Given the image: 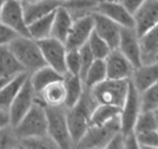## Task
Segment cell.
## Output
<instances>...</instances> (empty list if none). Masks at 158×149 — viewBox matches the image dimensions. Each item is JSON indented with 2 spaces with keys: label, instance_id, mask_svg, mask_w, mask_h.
Returning <instances> with one entry per match:
<instances>
[{
  "label": "cell",
  "instance_id": "obj_12",
  "mask_svg": "<svg viewBox=\"0 0 158 149\" xmlns=\"http://www.w3.org/2000/svg\"><path fill=\"white\" fill-rule=\"evenodd\" d=\"M117 50L130 60V63L135 66V69L142 65L139 37L133 27H122Z\"/></svg>",
  "mask_w": 158,
  "mask_h": 149
},
{
  "label": "cell",
  "instance_id": "obj_40",
  "mask_svg": "<svg viewBox=\"0 0 158 149\" xmlns=\"http://www.w3.org/2000/svg\"><path fill=\"white\" fill-rule=\"evenodd\" d=\"M144 1L145 0H122L120 2L124 5V7H125L129 12L131 13V14H133Z\"/></svg>",
  "mask_w": 158,
  "mask_h": 149
},
{
  "label": "cell",
  "instance_id": "obj_41",
  "mask_svg": "<svg viewBox=\"0 0 158 149\" xmlns=\"http://www.w3.org/2000/svg\"><path fill=\"white\" fill-rule=\"evenodd\" d=\"M8 125H11V123H10V115H8V110L0 109V128L8 127Z\"/></svg>",
  "mask_w": 158,
  "mask_h": 149
},
{
  "label": "cell",
  "instance_id": "obj_37",
  "mask_svg": "<svg viewBox=\"0 0 158 149\" xmlns=\"http://www.w3.org/2000/svg\"><path fill=\"white\" fill-rule=\"evenodd\" d=\"M19 34L0 21V45H8Z\"/></svg>",
  "mask_w": 158,
  "mask_h": 149
},
{
  "label": "cell",
  "instance_id": "obj_46",
  "mask_svg": "<svg viewBox=\"0 0 158 149\" xmlns=\"http://www.w3.org/2000/svg\"><path fill=\"white\" fill-rule=\"evenodd\" d=\"M156 115H157V122H158V110H156ZM157 129H158V127H157Z\"/></svg>",
  "mask_w": 158,
  "mask_h": 149
},
{
  "label": "cell",
  "instance_id": "obj_45",
  "mask_svg": "<svg viewBox=\"0 0 158 149\" xmlns=\"http://www.w3.org/2000/svg\"><path fill=\"white\" fill-rule=\"evenodd\" d=\"M58 1H60V2L63 4V2H65V1H67V0H58Z\"/></svg>",
  "mask_w": 158,
  "mask_h": 149
},
{
  "label": "cell",
  "instance_id": "obj_18",
  "mask_svg": "<svg viewBox=\"0 0 158 149\" xmlns=\"http://www.w3.org/2000/svg\"><path fill=\"white\" fill-rule=\"evenodd\" d=\"M72 23L73 17L71 12L67 10V7L60 5L54 12L52 28H51V37L58 39L65 44V40L71 30Z\"/></svg>",
  "mask_w": 158,
  "mask_h": 149
},
{
  "label": "cell",
  "instance_id": "obj_26",
  "mask_svg": "<svg viewBox=\"0 0 158 149\" xmlns=\"http://www.w3.org/2000/svg\"><path fill=\"white\" fill-rule=\"evenodd\" d=\"M120 108L110 104H97L93 109L90 125H105L119 117Z\"/></svg>",
  "mask_w": 158,
  "mask_h": 149
},
{
  "label": "cell",
  "instance_id": "obj_31",
  "mask_svg": "<svg viewBox=\"0 0 158 149\" xmlns=\"http://www.w3.org/2000/svg\"><path fill=\"white\" fill-rule=\"evenodd\" d=\"M158 127L157 115L156 111H143L139 114L138 118L136 121L133 131L137 133H143V131H149V130H156Z\"/></svg>",
  "mask_w": 158,
  "mask_h": 149
},
{
  "label": "cell",
  "instance_id": "obj_29",
  "mask_svg": "<svg viewBox=\"0 0 158 149\" xmlns=\"http://www.w3.org/2000/svg\"><path fill=\"white\" fill-rule=\"evenodd\" d=\"M140 105L143 111L158 110V82L140 91Z\"/></svg>",
  "mask_w": 158,
  "mask_h": 149
},
{
  "label": "cell",
  "instance_id": "obj_16",
  "mask_svg": "<svg viewBox=\"0 0 158 149\" xmlns=\"http://www.w3.org/2000/svg\"><path fill=\"white\" fill-rule=\"evenodd\" d=\"M106 76L110 79H131L135 66L123 53L116 49L111 50L105 59Z\"/></svg>",
  "mask_w": 158,
  "mask_h": 149
},
{
  "label": "cell",
  "instance_id": "obj_24",
  "mask_svg": "<svg viewBox=\"0 0 158 149\" xmlns=\"http://www.w3.org/2000/svg\"><path fill=\"white\" fill-rule=\"evenodd\" d=\"M37 97L39 102L45 105H64L65 101L64 78L48 84L37 95Z\"/></svg>",
  "mask_w": 158,
  "mask_h": 149
},
{
  "label": "cell",
  "instance_id": "obj_4",
  "mask_svg": "<svg viewBox=\"0 0 158 149\" xmlns=\"http://www.w3.org/2000/svg\"><path fill=\"white\" fill-rule=\"evenodd\" d=\"M47 118V135L52 138L57 148L69 149L74 147L66 120L64 105H45Z\"/></svg>",
  "mask_w": 158,
  "mask_h": 149
},
{
  "label": "cell",
  "instance_id": "obj_21",
  "mask_svg": "<svg viewBox=\"0 0 158 149\" xmlns=\"http://www.w3.org/2000/svg\"><path fill=\"white\" fill-rule=\"evenodd\" d=\"M23 72L26 71L8 45H0V78L10 79Z\"/></svg>",
  "mask_w": 158,
  "mask_h": 149
},
{
  "label": "cell",
  "instance_id": "obj_9",
  "mask_svg": "<svg viewBox=\"0 0 158 149\" xmlns=\"http://www.w3.org/2000/svg\"><path fill=\"white\" fill-rule=\"evenodd\" d=\"M37 42L46 65L53 68L61 75H66L65 56L67 50L65 44L53 37H47Z\"/></svg>",
  "mask_w": 158,
  "mask_h": 149
},
{
  "label": "cell",
  "instance_id": "obj_17",
  "mask_svg": "<svg viewBox=\"0 0 158 149\" xmlns=\"http://www.w3.org/2000/svg\"><path fill=\"white\" fill-rule=\"evenodd\" d=\"M130 81L139 92L158 82V60L136 68Z\"/></svg>",
  "mask_w": 158,
  "mask_h": 149
},
{
  "label": "cell",
  "instance_id": "obj_3",
  "mask_svg": "<svg viewBox=\"0 0 158 149\" xmlns=\"http://www.w3.org/2000/svg\"><path fill=\"white\" fill-rule=\"evenodd\" d=\"M8 47L19 60L24 70L28 73L46 65L38 42L28 36H17L8 44Z\"/></svg>",
  "mask_w": 158,
  "mask_h": 149
},
{
  "label": "cell",
  "instance_id": "obj_10",
  "mask_svg": "<svg viewBox=\"0 0 158 149\" xmlns=\"http://www.w3.org/2000/svg\"><path fill=\"white\" fill-rule=\"evenodd\" d=\"M93 32V17L92 13L80 15L74 18L71 30L65 40L66 50H78L85 45Z\"/></svg>",
  "mask_w": 158,
  "mask_h": 149
},
{
  "label": "cell",
  "instance_id": "obj_5",
  "mask_svg": "<svg viewBox=\"0 0 158 149\" xmlns=\"http://www.w3.org/2000/svg\"><path fill=\"white\" fill-rule=\"evenodd\" d=\"M129 86L130 79L106 78L89 90L98 104H110L122 108L127 95Z\"/></svg>",
  "mask_w": 158,
  "mask_h": 149
},
{
  "label": "cell",
  "instance_id": "obj_1",
  "mask_svg": "<svg viewBox=\"0 0 158 149\" xmlns=\"http://www.w3.org/2000/svg\"><path fill=\"white\" fill-rule=\"evenodd\" d=\"M97 104L90 90L85 89L78 102L72 108L66 109V120L74 146L78 144L89 129L91 114Z\"/></svg>",
  "mask_w": 158,
  "mask_h": 149
},
{
  "label": "cell",
  "instance_id": "obj_8",
  "mask_svg": "<svg viewBox=\"0 0 158 149\" xmlns=\"http://www.w3.org/2000/svg\"><path fill=\"white\" fill-rule=\"evenodd\" d=\"M35 102H37V94L30 82V78L27 77L25 83L21 85L20 90L18 91L17 96L14 97L13 102L8 108L11 127H14L18 123Z\"/></svg>",
  "mask_w": 158,
  "mask_h": 149
},
{
  "label": "cell",
  "instance_id": "obj_7",
  "mask_svg": "<svg viewBox=\"0 0 158 149\" xmlns=\"http://www.w3.org/2000/svg\"><path fill=\"white\" fill-rule=\"evenodd\" d=\"M140 112H142L140 92L135 88V85L130 81L129 91H127L125 101L120 108V114H119L120 131L123 134H127L133 130L136 121Z\"/></svg>",
  "mask_w": 158,
  "mask_h": 149
},
{
  "label": "cell",
  "instance_id": "obj_11",
  "mask_svg": "<svg viewBox=\"0 0 158 149\" xmlns=\"http://www.w3.org/2000/svg\"><path fill=\"white\" fill-rule=\"evenodd\" d=\"M0 21L7 25L10 28L20 34V36H28V27L25 20L24 7L23 2L19 0H6L5 6L0 15Z\"/></svg>",
  "mask_w": 158,
  "mask_h": 149
},
{
  "label": "cell",
  "instance_id": "obj_43",
  "mask_svg": "<svg viewBox=\"0 0 158 149\" xmlns=\"http://www.w3.org/2000/svg\"><path fill=\"white\" fill-rule=\"evenodd\" d=\"M7 81H8V79H6V78H0V88L5 84V83H6Z\"/></svg>",
  "mask_w": 158,
  "mask_h": 149
},
{
  "label": "cell",
  "instance_id": "obj_15",
  "mask_svg": "<svg viewBox=\"0 0 158 149\" xmlns=\"http://www.w3.org/2000/svg\"><path fill=\"white\" fill-rule=\"evenodd\" d=\"M93 17V31L98 34L102 39H104L111 50H116L118 47L120 30L122 27L114 23L113 20L98 12H92Z\"/></svg>",
  "mask_w": 158,
  "mask_h": 149
},
{
  "label": "cell",
  "instance_id": "obj_23",
  "mask_svg": "<svg viewBox=\"0 0 158 149\" xmlns=\"http://www.w3.org/2000/svg\"><path fill=\"white\" fill-rule=\"evenodd\" d=\"M28 78H30V82H31L35 94L38 95L40 91L44 88H46L48 84H51L56 81L63 79L64 75L59 73L57 70H54L53 68L48 66V65H44L39 69H37L35 71L31 72Z\"/></svg>",
  "mask_w": 158,
  "mask_h": 149
},
{
  "label": "cell",
  "instance_id": "obj_2",
  "mask_svg": "<svg viewBox=\"0 0 158 149\" xmlns=\"http://www.w3.org/2000/svg\"><path fill=\"white\" fill-rule=\"evenodd\" d=\"M12 128H13L14 135L18 140L47 135V118L45 104L39 102L37 97V102L33 104L32 108Z\"/></svg>",
  "mask_w": 158,
  "mask_h": 149
},
{
  "label": "cell",
  "instance_id": "obj_20",
  "mask_svg": "<svg viewBox=\"0 0 158 149\" xmlns=\"http://www.w3.org/2000/svg\"><path fill=\"white\" fill-rule=\"evenodd\" d=\"M142 64L158 60V23L146 33L139 37Z\"/></svg>",
  "mask_w": 158,
  "mask_h": 149
},
{
  "label": "cell",
  "instance_id": "obj_38",
  "mask_svg": "<svg viewBox=\"0 0 158 149\" xmlns=\"http://www.w3.org/2000/svg\"><path fill=\"white\" fill-rule=\"evenodd\" d=\"M105 148L107 149H123L124 148V134L119 130L117 133H114L109 140V142L106 144Z\"/></svg>",
  "mask_w": 158,
  "mask_h": 149
},
{
  "label": "cell",
  "instance_id": "obj_33",
  "mask_svg": "<svg viewBox=\"0 0 158 149\" xmlns=\"http://www.w3.org/2000/svg\"><path fill=\"white\" fill-rule=\"evenodd\" d=\"M136 136H137L139 148L158 149V129L137 133Z\"/></svg>",
  "mask_w": 158,
  "mask_h": 149
},
{
  "label": "cell",
  "instance_id": "obj_14",
  "mask_svg": "<svg viewBox=\"0 0 158 149\" xmlns=\"http://www.w3.org/2000/svg\"><path fill=\"white\" fill-rule=\"evenodd\" d=\"M94 12H98L117 23L120 27H133V15L126 10L120 1L99 0L96 5Z\"/></svg>",
  "mask_w": 158,
  "mask_h": 149
},
{
  "label": "cell",
  "instance_id": "obj_34",
  "mask_svg": "<svg viewBox=\"0 0 158 149\" xmlns=\"http://www.w3.org/2000/svg\"><path fill=\"white\" fill-rule=\"evenodd\" d=\"M66 73L79 76L80 73V53L78 50H67L65 56Z\"/></svg>",
  "mask_w": 158,
  "mask_h": 149
},
{
  "label": "cell",
  "instance_id": "obj_42",
  "mask_svg": "<svg viewBox=\"0 0 158 149\" xmlns=\"http://www.w3.org/2000/svg\"><path fill=\"white\" fill-rule=\"evenodd\" d=\"M5 2H6V0H0V15H1V12H2V8L5 6Z\"/></svg>",
  "mask_w": 158,
  "mask_h": 149
},
{
  "label": "cell",
  "instance_id": "obj_35",
  "mask_svg": "<svg viewBox=\"0 0 158 149\" xmlns=\"http://www.w3.org/2000/svg\"><path fill=\"white\" fill-rule=\"evenodd\" d=\"M19 140L15 137L13 128L11 125L0 128V149L14 148L18 147Z\"/></svg>",
  "mask_w": 158,
  "mask_h": 149
},
{
  "label": "cell",
  "instance_id": "obj_39",
  "mask_svg": "<svg viewBox=\"0 0 158 149\" xmlns=\"http://www.w3.org/2000/svg\"><path fill=\"white\" fill-rule=\"evenodd\" d=\"M124 148L126 149H138V141L136 133L132 130L127 134H124Z\"/></svg>",
  "mask_w": 158,
  "mask_h": 149
},
{
  "label": "cell",
  "instance_id": "obj_36",
  "mask_svg": "<svg viewBox=\"0 0 158 149\" xmlns=\"http://www.w3.org/2000/svg\"><path fill=\"white\" fill-rule=\"evenodd\" d=\"M79 53H80V73H79V77L83 81L86 71L89 70V68L91 66V64L96 58L93 57L92 52L90 50V47L87 46V44L83 45L79 49Z\"/></svg>",
  "mask_w": 158,
  "mask_h": 149
},
{
  "label": "cell",
  "instance_id": "obj_28",
  "mask_svg": "<svg viewBox=\"0 0 158 149\" xmlns=\"http://www.w3.org/2000/svg\"><path fill=\"white\" fill-rule=\"evenodd\" d=\"M106 78L107 76H106L105 60L104 59H94L83 78V84H84L85 89H91Z\"/></svg>",
  "mask_w": 158,
  "mask_h": 149
},
{
  "label": "cell",
  "instance_id": "obj_44",
  "mask_svg": "<svg viewBox=\"0 0 158 149\" xmlns=\"http://www.w3.org/2000/svg\"><path fill=\"white\" fill-rule=\"evenodd\" d=\"M19 1L24 4V2H32V1H35V0H19Z\"/></svg>",
  "mask_w": 158,
  "mask_h": 149
},
{
  "label": "cell",
  "instance_id": "obj_6",
  "mask_svg": "<svg viewBox=\"0 0 158 149\" xmlns=\"http://www.w3.org/2000/svg\"><path fill=\"white\" fill-rule=\"evenodd\" d=\"M120 130L119 117L105 125H90L85 135L78 142V148H105L111 136Z\"/></svg>",
  "mask_w": 158,
  "mask_h": 149
},
{
  "label": "cell",
  "instance_id": "obj_13",
  "mask_svg": "<svg viewBox=\"0 0 158 149\" xmlns=\"http://www.w3.org/2000/svg\"><path fill=\"white\" fill-rule=\"evenodd\" d=\"M132 15L133 28L140 37L158 23V0H145Z\"/></svg>",
  "mask_w": 158,
  "mask_h": 149
},
{
  "label": "cell",
  "instance_id": "obj_30",
  "mask_svg": "<svg viewBox=\"0 0 158 149\" xmlns=\"http://www.w3.org/2000/svg\"><path fill=\"white\" fill-rule=\"evenodd\" d=\"M86 44L90 47L93 57L96 59H105L109 56V53L111 52V47L107 45L105 40L100 38L94 31L91 33Z\"/></svg>",
  "mask_w": 158,
  "mask_h": 149
},
{
  "label": "cell",
  "instance_id": "obj_27",
  "mask_svg": "<svg viewBox=\"0 0 158 149\" xmlns=\"http://www.w3.org/2000/svg\"><path fill=\"white\" fill-rule=\"evenodd\" d=\"M54 12L56 11H53L50 14H46V15L41 17L39 19L27 24L28 33H30L31 38L35 39V40H40V39L51 37V28H52Z\"/></svg>",
  "mask_w": 158,
  "mask_h": 149
},
{
  "label": "cell",
  "instance_id": "obj_19",
  "mask_svg": "<svg viewBox=\"0 0 158 149\" xmlns=\"http://www.w3.org/2000/svg\"><path fill=\"white\" fill-rule=\"evenodd\" d=\"M60 5L63 4L58 0H35L32 2H24L23 7L25 20L27 24H30L34 20L56 11Z\"/></svg>",
  "mask_w": 158,
  "mask_h": 149
},
{
  "label": "cell",
  "instance_id": "obj_22",
  "mask_svg": "<svg viewBox=\"0 0 158 149\" xmlns=\"http://www.w3.org/2000/svg\"><path fill=\"white\" fill-rule=\"evenodd\" d=\"M28 72H23L14 77L10 78L5 84L0 88V109L8 110L10 105L12 104L14 97L17 96L21 85L25 83L28 77Z\"/></svg>",
  "mask_w": 158,
  "mask_h": 149
},
{
  "label": "cell",
  "instance_id": "obj_25",
  "mask_svg": "<svg viewBox=\"0 0 158 149\" xmlns=\"http://www.w3.org/2000/svg\"><path fill=\"white\" fill-rule=\"evenodd\" d=\"M64 84H65V101L64 107L66 109L72 108L74 104L78 102L83 92L85 90L83 81L79 76L74 75H64Z\"/></svg>",
  "mask_w": 158,
  "mask_h": 149
},
{
  "label": "cell",
  "instance_id": "obj_32",
  "mask_svg": "<svg viewBox=\"0 0 158 149\" xmlns=\"http://www.w3.org/2000/svg\"><path fill=\"white\" fill-rule=\"evenodd\" d=\"M19 144H21L23 148H30V149H51L57 148L56 143L52 141V138L45 135V136H37V137H27L19 140Z\"/></svg>",
  "mask_w": 158,
  "mask_h": 149
}]
</instances>
